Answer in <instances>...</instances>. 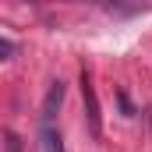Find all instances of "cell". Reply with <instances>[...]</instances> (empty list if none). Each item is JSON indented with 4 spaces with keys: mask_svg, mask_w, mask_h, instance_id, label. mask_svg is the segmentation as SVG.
Segmentation results:
<instances>
[{
    "mask_svg": "<svg viewBox=\"0 0 152 152\" xmlns=\"http://www.w3.org/2000/svg\"><path fill=\"white\" fill-rule=\"evenodd\" d=\"M81 99H85V117H88V131L92 138L103 134V120H99V99H96V88H92V75L81 71Z\"/></svg>",
    "mask_w": 152,
    "mask_h": 152,
    "instance_id": "1",
    "label": "cell"
},
{
    "mask_svg": "<svg viewBox=\"0 0 152 152\" xmlns=\"http://www.w3.org/2000/svg\"><path fill=\"white\" fill-rule=\"evenodd\" d=\"M60 103H64V81H50L46 99H42V110H39V124H42V127L53 124V117H57V110H60Z\"/></svg>",
    "mask_w": 152,
    "mask_h": 152,
    "instance_id": "2",
    "label": "cell"
},
{
    "mask_svg": "<svg viewBox=\"0 0 152 152\" xmlns=\"http://www.w3.org/2000/svg\"><path fill=\"white\" fill-rule=\"evenodd\" d=\"M39 145H42V152H64V138H60V131H53V124L50 127H42L39 131Z\"/></svg>",
    "mask_w": 152,
    "mask_h": 152,
    "instance_id": "3",
    "label": "cell"
},
{
    "mask_svg": "<svg viewBox=\"0 0 152 152\" xmlns=\"http://www.w3.org/2000/svg\"><path fill=\"white\" fill-rule=\"evenodd\" d=\"M4 149L7 152H21V138H18L14 131H7V134H4Z\"/></svg>",
    "mask_w": 152,
    "mask_h": 152,
    "instance_id": "4",
    "label": "cell"
},
{
    "mask_svg": "<svg viewBox=\"0 0 152 152\" xmlns=\"http://www.w3.org/2000/svg\"><path fill=\"white\" fill-rule=\"evenodd\" d=\"M11 53H14V42L4 36V39H0V57H4V60H11Z\"/></svg>",
    "mask_w": 152,
    "mask_h": 152,
    "instance_id": "5",
    "label": "cell"
}]
</instances>
